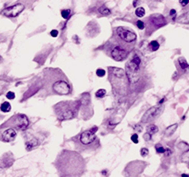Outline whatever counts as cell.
<instances>
[{
  "label": "cell",
  "mask_w": 189,
  "mask_h": 177,
  "mask_svg": "<svg viewBox=\"0 0 189 177\" xmlns=\"http://www.w3.org/2000/svg\"><path fill=\"white\" fill-rule=\"evenodd\" d=\"M17 132L11 127H0V140L4 142H10L15 139Z\"/></svg>",
  "instance_id": "30bf717a"
},
{
  "label": "cell",
  "mask_w": 189,
  "mask_h": 177,
  "mask_svg": "<svg viewBox=\"0 0 189 177\" xmlns=\"http://www.w3.org/2000/svg\"><path fill=\"white\" fill-rule=\"evenodd\" d=\"M181 177H189V176L187 175V174H182Z\"/></svg>",
  "instance_id": "836d02e7"
},
{
  "label": "cell",
  "mask_w": 189,
  "mask_h": 177,
  "mask_svg": "<svg viewBox=\"0 0 189 177\" xmlns=\"http://www.w3.org/2000/svg\"><path fill=\"white\" fill-rule=\"evenodd\" d=\"M97 130V127L91 128L90 130H86L81 132L78 135V142L83 145V146H89L94 143V141H96V136H95V132Z\"/></svg>",
  "instance_id": "ba28073f"
},
{
  "label": "cell",
  "mask_w": 189,
  "mask_h": 177,
  "mask_svg": "<svg viewBox=\"0 0 189 177\" xmlns=\"http://www.w3.org/2000/svg\"><path fill=\"white\" fill-rule=\"evenodd\" d=\"M96 74H97V76L98 77H103L105 75V70L99 68V69L96 70Z\"/></svg>",
  "instance_id": "cb8c5ba5"
},
{
  "label": "cell",
  "mask_w": 189,
  "mask_h": 177,
  "mask_svg": "<svg viewBox=\"0 0 189 177\" xmlns=\"http://www.w3.org/2000/svg\"><path fill=\"white\" fill-rule=\"evenodd\" d=\"M108 80L110 81L116 98L121 99L127 96L129 91V80L125 70L116 67L108 68Z\"/></svg>",
  "instance_id": "3957f363"
},
{
  "label": "cell",
  "mask_w": 189,
  "mask_h": 177,
  "mask_svg": "<svg viewBox=\"0 0 189 177\" xmlns=\"http://www.w3.org/2000/svg\"><path fill=\"white\" fill-rule=\"evenodd\" d=\"M70 14H71V11L69 9H63V10H61V16L64 19H69Z\"/></svg>",
  "instance_id": "44dd1931"
},
{
  "label": "cell",
  "mask_w": 189,
  "mask_h": 177,
  "mask_svg": "<svg viewBox=\"0 0 189 177\" xmlns=\"http://www.w3.org/2000/svg\"><path fill=\"white\" fill-rule=\"evenodd\" d=\"M177 124H173V125H170L169 127H167V129L165 130V135L166 136H170L171 134H173V132L176 130V128H177Z\"/></svg>",
  "instance_id": "9a60e30c"
},
{
  "label": "cell",
  "mask_w": 189,
  "mask_h": 177,
  "mask_svg": "<svg viewBox=\"0 0 189 177\" xmlns=\"http://www.w3.org/2000/svg\"><path fill=\"white\" fill-rule=\"evenodd\" d=\"M144 138H145L146 141H148V140H150V139H151V135H150L149 133H146V134L144 135Z\"/></svg>",
  "instance_id": "1f68e13d"
},
{
  "label": "cell",
  "mask_w": 189,
  "mask_h": 177,
  "mask_svg": "<svg viewBox=\"0 0 189 177\" xmlns=\"http://www.w3.org/2000/svg\"><path fill=\"white\" fill-rule=\"evenodd\" d=\"M105 94H106L105 89H99V90H97L96 93H95V96H96L97 98H102L103 96H105Z\"/></svg>",
  "instance_id": "7402d4cb"
},
{
  "label": "cell",
  "mask_w": 189,
  "mask_h": 177,
  "mask_svg": "<svg viewBox=\"0 0 189 177\" xmlns=\"http://www.w3.org/2000/svg\"><path fill=\"white\" fill-rule=\"evenodd\" d=\"M128 52L129 51H127L126 49H124L119 45L113 43V46L110 49V56L115 61H123L128 56Z\"/></svg>",
  "instance_id": "9c48e42d"
},
{
  "label": "cell",
  "mask_w": 189,
  "mask_h": 177,
  "mask_svg": "<svg viewBox=\"0 0 189 177\" xmlns=\"http://www.w3.org/2000/svg\"><path fill=\"white\" fill-rule=\"evenodd\" d=\"M24 8H25V6L22 3H17L15 5H12V6L5 8L3 10V15L6 16V17H10V18H14V17H17L22 12Z\"/></svg>",
  "instance_id": "8fae6325"
},
{
  "label": "cell",
  "mask_w": 189,
  "mask_h": 177,
  "mask_svg": "<svg viewBox=\"0 0 189 177\" xmlns=\"http://www.w3.org/2000/svg\"><path fill=\"white\" fill-rule=\"evenodd\" d=\"M135 15L137 16V17H143L144 15H145V9H144L143 7H138L136 8V10H135Z\"/></svg>",
  "instance_id": "ffe728a7"
},
{
  "label": "cell",
  "mask_w": 189,
  "mask_h": 177,
  "mask_svg": "<svg viewBox=\"0 0 189 177\" xmlns=\"http://www.w3.org/2000/svg\"><path fill=\"white\" fill-rule=\"evenodd\" d=\"M137 27H138V29H140V30H142L145 28V23H144L143 21H141V20H138L137 21Z\"/></svg>",
  "instance_id": "d4e9b609"
},
{
  "label": "cell",
  "mask_w": 189,
  "mask_h": 177,
  "mask_svg": "<svg viewBox=\"0 0 189 177\" xmlns=\"http://www.w3.org/2000/svg\"><path fill=\"white\" fill-rule=\"evenodd\" d=\"M136 34L133 31L129 30L124 27H116L114 29L113 43L121 46L122 48L130 51L136 41Z\"/></svg>",
  "instance_id": "5b68a950"
},
{
  "label": "cell",
  "mask_w": 189,
  "mask_h": 177,
  "mask_svg": "<svg viewBox=\"0 0 189 177\" xmlns=\"http://www.w3.org/2000/svg\"><path fill=\"white\" fill-rule=\"evenodd\" d=\"M28 125H29V119L27 118V116L24 114H16L7 120L6 123H4L1 127H11L14 128L15 130L23 131L27 129Z\"/></svg>",
  "instance_id": "8992f818"
},
{
  "label": "cell",
  "mask_w": 189,
  "mask_h": 177,
  "mask_svg": "<svg viewBox=\"0 0 189 177\" xmlns=\"http://www.w3.org/2000/svg\"><path fill=\"white\" fill-rule=\"evenodd\" d=\"M59 177H80L85 171V161L80 154L64 150L57 156L55 163Z\"/></svg>",
  "instance_id": "6da1fadb"
},
{
  "label": "cell",
  "mask_w": 189,
  "mask_h": 177,
  "mask_svg": "<svg viewBox=\"0 0 189 177\" xmlns=\"http://www.w3.org/2000/svg\"><path fill=\"white\" fill-rule=\"evenodd\" d=\"M25 145H26V150L27 151H30L32 149L36 148L38 146V140L35 137H30L26 140L25 142Z\"/></svg>",
  "instance_id": "4fadbf2b"
},
{
  "label": "cell",
  "mask_w": 189,
  "mask_h": 177,
  "mask_svg": "<svg viewBox=\"0 0 189 177\" xmlns=\"http://www.w3.org/2000/svg\"><path fill=\"white\" fill-rule=\"evenodd\" d=\"M99 13L100 14H102V15H109L110 14V10H109V8H107L105 5H103V6H101V7H99Z\"/></svg>",
  "instance_id": "ac0fdd59"
},
{
  "label": "cell",
  "mask_w": 189,
  "mask_h": 177,
  "mask_svg": "<svg viewBox=\"0 0 189 177\" xmlns=\"http://www.w3.org/2000/svg\"><path fill=\"white\" fill-rule=\"evenodd\" d=\"M148 47L150 48V50L151 51H156V50H158L159 48V43L157 40H153L150 42V44L148 45Z\"/></svg>",
  "instance_id": "e0dca14e"
},
{
  "label": "cell",
  "mask_w": 189,
  "mask_h": 177,
  "mask_svg": "<svg viewBox=\"0 0 189 177\" xmlns=\"http://www.w3.org/2000/svg\"><path fill=\"white\" fill-rule=\"evenodd\" d=\"M2 168V164H1V162H0V169Z\"/></svg>",
  "instance_id": "e575fe53"
},
{
  "label": "cell",
  "mask_w": 189,
  "mask_h": 177,
  "mask_svg": "<svg viewBox=\"0 0 189 177\" xmlns=\"http://www.w3.org/2000/svg\"><path fill=\"white\" fill-rule=\"evenodd\" d=\"M140 153H141V155H142L143 157H145V156H147V154H149V150H148L147 148H141Z\"/></svg>",
  "instance_id": "83f0119b"
},
{
  "label": "cell",
  "mask_w": 189,
  "mask_h": 177,
  "mask_svg": "<svg viewBox=\"0 0 189 177\" xmlns=\"http://www.w3.org/2000/svg\"><path fill=\"white\" fill-rule=\"evenodd\" d=\"M175 14H176V10H174V9H172V10L170 11V15H171V16H174V15H175Z\"/></svg>",
  "instance_id": "d6a6232c"
},
{
  "label": "cell",
  "mask_w": 189,
  "mask_h": 177,
  "mask_svg": "<svg viewBox=\"0 0 189 177\" xmlns=\"http://www.w3.org/2000/svg\"><path fill=\"white\" fill-rule=\"evenodd\" d=\"M157 115V108L156 107H152L150 108L143 116L142 118V122H148L149 120H151L152 118H154L155 116Z\"/></svg>",
  "instance_id": "7c38bea8"
},
{
  "label": "cell",
  "mask_w": 189,
  "mask_h": 177,
  "mask_svg": "<svg viewBox=\"0 0 189 177\" xmlns=\"http://www.w3.org/2000/svg\"><path fill=\"white\" fill-rule=\"evenodd\" d=\"M131 140L134 142V143H138V135L137 134H133L131 136Z\"/></svg>",
  "instance_id": "f1b7e54d"
},
{
  "label": "cell",
  "mask_w": 189,
  "mask_h": 177,
  "mask_svg": "<svg viewBox=\"0 0 189 177\" xmlns=\"http://www.w3.org/2000/svg\"><path fill=\"white\" fill-rule=\"evenodd\" d=\"M146 23H147L146 35H151L152 32H154L156 29L165 26L167 24V21L165 17L161 14H152L147 18Z\"/></svg>",
  "instance_id": "52a82bcc"
},
{
  "label": "cell",
  "mask_w": 189,
  "mask_h": 177,
  "mask_svg": "<svg viewBox=\"0 0 189 177\" xmlns=\"http://www.w3.org/2000/svg\"><path fill=\"white\" fill-rule=\"evenodd\" d=\"M155 149H156V151H157L158 153H164V151H165V148L163 146H161L160 144L156 145V146H155Z\"/></svg>",
  "instance_id": "603a6c76"
},
{
  "label": "cell",
  "mask_w": 189,
  "mask_h": 177,
  "mask_svg": "<svg viewBox=\"0 0 189 177\" xmlns=\"http://www.w3.org/2000/svg\"><path fill=\"white\" fill-rule=\"evenodd\" d=\"M156 132H158V127H157L156 125H154V124H150V125H148V126H147V133H149L150 135L154 134V133H156Z\"/></svg>",
  "instance_id": "2e32d148"
},
{
  "label": "cell",
  "mask_w": 189,
  "mask_h": 177,
  "mask_svg": "<svg viewBox=\"0 0 189 177\" xmlns=\"http://www.w3.org/2000/svg\"><path fill=\"white\" fill-rule=\"evenodd\" d=\"M45 90L51 94L67 95L71 92V86L63 72L58 69H48L44 71Z\"/></svg>",
  "instance_id": "7a4b0ae2"
},
{
  "label": "cell",
  "mask_w": 189,
  "mask_h": 177,
  "mask_svg": "<svg viewBox=\"0 0 189 177\" xmlns=\"http://www.w3.org/2000/svg\"><path fill=\"white\" fill-rule=\"evenodd\" d=\"M187 15H188L187 13H185L184 15H182L181 17H180L181 19H180L179 21H180L181 23H188V19H187Z\"/></svg>",
  "instance_id": "484cf974"
},
{
  "label": "cell",
  "mask_w": 189,
  "mask_h": 177,
  "mask_svg": "<svg viewBox=\"0 0 189 177\" xmlns=\"http://www.w3.org/2000/svg\"><path fill=\"white\" fill-rule=\"evenodd\" d=\"M50 35L52 36V37H57V35H58V31L57 30H52L50 32Z\"/></svg>",
  "instance_id": "f546056e"
},
{
  "label": "cell",
  "mask_w": 189,
  "mask_h": 177,
  "mask_svg": "<svg viewBox=\"0 0 189 177\" xmlns=\"http://www.w3.org/2000/svg\"><path fill=\"white\" fill-rule=\"evenodd\" d=\"M0 110L2 111V112H9L10 110H11V105H10V103L9 102H3L1 105H0Z\"/></svg>",
  "instance_id": "5bb4252c"
},
{
  "label": "cell",
  "mask_w": 189,
  "mask_h": 177,
  "mask_svg": "<svg viewBox=\"0 0 189 177\" xmlns=\"http://www.w3.org/2000/svg\"><path fill=\"white\" fill-rule=\"evenodd\" d=\"M6 98L10 99V100L14 99V98H15V94H14V92H12V91H9V92H7V93H6Z\"/></svg>",
  "instance_id": "4316f807"
},
{
  "label": "cell",
  "mask_w": 189,
  "mask_h": 177,
  "mask_svg": "<svg viewBox=\"0 0 189 177\" xmlns=\"http://www.w3.org/2000/svg\"><path fill=\"white\" fill-rule=\"evenodd\" d=\"M178 62H179V64H180L182 69H187V68H188V63H187V61L185 60V58L180 57V58L178 59Z\"/></svg>",
  "instance_id": "d6986e66"
},
{
  "label": "cell",
  "mask_w": 189,
  "mask_h": 177,
  "mask_svg": "<svg viewBox=\"0 0 189 177\" xmlns=\"http://www.w3.org/2000/svg\"><path fill=\"white\" fill-rule=\"evenodd\" d=\"M188 1L189 0H180V4H181V6H186V5L188 4Z\"/></svg>",
  "instance_id": "4dcf8cb0"
},
{
  "label": "cell",
  "mask_w": 189,
  "mask_h": 177,
  "mask_svg": "<svg viewBox=\"0 0 189 177\" xmlns=\"http://www.w3.org/2000/svg\"><path fill=\"white\" fill-rule=\"evenodd\" d=\"M81 106L80 101H62L54 105V112L59 120H69L74 118Z\"/></svg>",
  "instance_id": "277c9868"
}]
</instances>
